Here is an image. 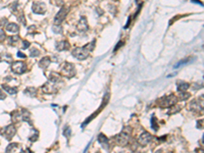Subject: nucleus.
Listing matches in <instances>:
<instances>
[{
    "mask_svg": "<svg viewBox=\"0 0 204 153\" xmlns=\"http://www.w3.org/2000/svg\"><path fill=\"white\" fill-rule=\"evenodd\" d=\"M94 46H95V41H92L91 43H89L88 45L73 49V56L76 57L77 59H79V60H84V59H86L89 56L90 52L93 50Z\"/></svg>",
    "mask_w": 204,
    "mask_h": 153,
    "instance_id": "f257e3e1",
    "label": "nucleus"
},
{
    "mask_svg": "<svg viewBox=\"0 0 204 153\" xmlns=\"http://www.w3.org/2000/svg\"><path fill=\"white\" fill-rule=\"evenodd\" d=\"M176 102H177V97L173 94H170L169 96H163L162 98H160L158 100V105L162 108H168L175 105Z\"/></svg>",
    "mask_w": 204,
    "mask_h": 153,
    "instance_id": "f03ea898",
    "label": "nucleus"
},
{
    "mask_svg": "<svg viewBox=\"0 0 204 153\" xmlns=\"http://www.w3.org/2000/svg\"><path fill=\"white\" fill-rule=\"evenodd\" d=\"M76 74L75 66L69 62H65L61 66V75L66 76V78H72Z\"/></svg>",
    "mask_w": 204,
    "mask_h": 153,
    "instance_id": "7ed1b4c3",
    "label": "nucleus"
},
{
    "mask_svg": "<svg viewBox=\"0 0 204 153\" xmlns=\"http://www.w3.org/2000/svg\"><path fill=\"white\" fill-rule=\"evenodd\" d=\"M68 12H69V7L66 6H62L60 8V10L57 12V14L55 15L54 18V25L55 26H59L62 24V22L65 19V16L68 15Z\"/></svg>",
    "mask_w": 204,
    "mask_h": 153,
    "instance_id": "20e7f679",
    "label": "nucleus"
},
{
    "mask_svg": "<svg viewBox=\"0 0 204 153\" xmlns=\"http://www.w3.org/2000/svg\"><path fill=\"white\" fill-rule=\"evenodd\" d=\"M11 71L15 74L22 75L27 71V65L24 61H15L11 65Z\"/></svg>",
    "mask_w": 204,
    "mask_h": 153,
    "instance_id": "39448f33",
    "label": "nucleus"
},
{
    "mask_svg": "<svg viewBox=\"0 0 204 153\" xmlns=\"http://www.w3.org/2000/svg\"><path fill=\"white\" fill-rule=\"evenodd\" d=\"M115 142L119 146H126L129 142V134L128 133L122 132L118 136H115Z\"/></svg>",
    "mask_w": 204,
    "mask_h": 153,
    "instance_id": "423d86ee",
    "label": "nucleus"
},
{
    "mask_svg": "<svg viewBox=\"0 0 204 153\" xmlns=\"http://www.w3.org/2000/svg\"><path fill=\"white\" fill-rule=\"evenodd\" d=\"M3 136L7 139V140H11V139L13 138V136L15 135V133H16V130H15V126L13 125H9V126H7L4 130H3Z\"/></svg>",
    "mask_w": 204,
    "mask_h": 153,
    "instance_id": "0eeeda50",
    "label": "nucleus"
},
{
    "mask_svg": "<svg viewBox=\"0 0 204 153\" xmlns=\"http://www.w3.org/2000/svg\"><path fill=\"white\" fill-rule=\"evenodd\" d=\"M32 9L35 13L38 14H44L46 12V5L43 2H34L32 5Z\"/></svg>",
    "mask_w": 204,
    "mask_h": 153,
    "instance_id": "6e6552de",
    "label": "nucleus"
},
{
    "mask_svg": "<svg viewBox=\"0 0 204 153\" xmlns=\"http://www.w3.org/2000/svg\"><path fill=\"white\" fill-rule=\"evenodd\" d=\"M151 140H152L151 134H149L148 132H144V133H142V134L140 135L138 141L142 146H146V145H148L150 142H151Z\"/></svg>",
    "mask_w": 204,
    "mask_h": 153,
    "instance_id": "1a4fd4ad",
    "label": "nucleus"
},
{
    "mask_svg": "<svg viewBox=\"0 0 204 153\" xmlns=\"http://www.w3.org/2000/svg\"><path fill=\"white\" fill-rule=\"evenodd\" d=\"M78 30L80 32H85V31H87L88 30V22H87V19L86 18H81V19L79 21V23H78Z\"/></svg>",
    "mask_w": 204,
    "mask_h": 153,
    "instance_id": "9d476101",
    "label": "nucleus"
},
{
    "mask_svg": "<svg viewBox=\"0 0 204 153\" xmlns=\"http://www.w3.org/2000/svg\"><path fill=\"white\" fill-rule=\"evenodd\" d=\"M54 85H55L54 83H51L48 81V83H46V84L43 86V91L45 93H47V94H52L53 92L56 91L54 89Z\"/></svg>",
    "mask_w": 204,
    "mask_h": 153,
    "instance_id": "9b49d317",
    "label": "nucleus"
},
{
    "mask_svg": "<svg viewBox=\"0 0 204 153\" xmlns=\"http://www.w3.org/2000/svg\"><path fill=\"white\" fill-rule=\"evenodd\" d=\"M55 47L58 51H65V50H68L69 48V44L68 41H59L56 43Z\"/></svg>",
    "mask_w": 204,
    "mask_h": 153,
    "instance_id": "f8f14e48",
    "label": "nucleus"
},
{
    "mask_svg": "<svg viewBox=\"0 0 204 153\" xmlns=\"http://www.w3.org/2000/svg\"><path fill=\"white\" fill-rule=\"evenodd\" d=\"M5 29L9 33H18L19 31V27L15 23H9V24L6 25Z\"/></svg>",
    "mask_w": 204,
    "mask_h": 153,
    "instance_id": "ddd939ff",
    "label": "nucleus"
},
{
    "mask_svg": "<svg viewBox=\"0 0 204 153\" xmlns=\"http://www.w3.org/2000/svg\"><path fill=\"white\" fill-rule=\"evenodd\" d=\"M51 64V60H50V58L48 56H46V57H43L41 60L39 61V66L43 69H46L49 66V64Z\"/></svg>",
    "mask_w": 204,
    "mask_h": 153,
    "instance_id": "4468645a",
    "label": "nucleus"
},
{
    "mask_svg": "<svg viewBox=\"0 0 204 153\" xmlns=\"http://www.w3.org/2000/svg\"><path fill=\"white\" fill-rule=\"evenodd\" d=\"M189 87H190V85L188 84V83L180 81L178 83V86H177V89H178L179 92H185L189 89Z\"/></svg>",
    "mask_w": 204,
    "mask_h": 153,
    "instance_id": "2eb2a0df",
    "label": "nucleus"
},
{
    "mask_svg": "<svg viewBox=\"0 0 204 153\" xmlns=\"http://www.w3.org/2000/svg\"><path fill=\"white\" fill-rule=\"evenodd\" d=\"M2 89L4 90L6 93H8V94H10V95H15L16 93H18V89L15 87H9V86H7V85H2Z\"/></svg>",
    "mask_w": 204,
    "mask_h": 153,
    "instance_id": "dca6fc26",
    "label": "nucleus"
},
{
    "mask_svg": "<svg viewBox=\"0 0 204 153\" xmlns=\"http://www.w3.org/2000/svg\"><path fill=\"white\" fill-rule=\"evenodd\" d=\"M19 147V145L18 143H11V144H9L7 146V148H6V151L5 153H15V150Z\"/></svg>",
    "mask_w": 204,
    "mask_h": 153,
    "instance_id": "f3484780",
    "label": "nucleus"
},
{
    "mask_svg": "<svg viewBox=\"0 0 204 153\" xmlns=\"http://www.w3.org/2000/svg\"><path fill=\"white\" fill-rule=\"evenodd\" d=\"M49 82L54 83V84L60 82V75L56 74V72H51V74H50V76H49Z\"/></svg>",
    "mask_w": 204,
    "mask_h": 153,
    "instance_id": "a211bd4d",
    "label": "nucleus"
},
{
    "mask_svg": "<svg viewBox=\"0 0 204 153\" xmlns=\"http://www.w3.org/2000/svg\"><path fill=\"white\" fill-rule=\"evenodd\" d=\"M25 94L30 96V97H34L37 94V89L34 88V87H29L25 90Z\"/></svg>",
    "mask_w": 204,
    "mask_h": 153,
    "instance_id": "6ab92c4d",
    "label": "nucleus"
},
{
    "mask_svg": "<svg viewBox=\"0 0 204 153\" xmlns=\"http://www.w3.org/2000/svg\"><path fill=\"white\" fill-rule=\"evenodd\" d=\"M98 141L101 143V144H107L108 143V138L106 137L104 134H100L98 137Z\"/></svg>",
    "mask_w": 204,
    "mask_h": 153,
    "instance_id": "aec40b11",
    "label": "nucleus"
},
{
    "mask_svg": "<svg viewBox=\"0 0 204 153\" xmlns=\"http://www.w3.org/2000/svg\"><path fill=\"white\" fill-rule=\"evenodd\" d=\"M151 127L152 129L154 130V131H157V129H158V125H157V119L155 116H152L151 118Z\"/></svg>",
    "mask_w": 204,
    "mask_h": 153,
    "instance_id": "412c9836",
    "label": "nucleus"
},
{
    "mask_svg": "<svg viewBox=\"0 0 204 153\" xmlns=\"http://www.w3.org/2000/svg\"><path fill=\"white\" fill-rule=\"evenodd\" d=\"M19 40V36H10V37H9V39H8V42H9V44H13L15 45L16 42H18Z\"/></svg>",
    "mask_w": 204,
    "mask_h": 153,
    "instance_id": "4be33fe9",
    "label": "nucleus"
},
{
    "mask_svg": "<svg viewBox=\"0 0 204 153\" xmlns=\"http://www.w3.org/2000/svg\"><path fill=\"white\" fill-rule=\"evenodd\" d=\"M189 97H190L189 93H186V92H181V93H180V99H181L182 101H183V100H184V101L187 100V99H188Z\"/></svg>",
    "mask_w": 204,
    "mask_h": 153,
    "instance_id": "5701e85b",
    "label": "nucleus"
},
{
    "mask_svg": "<svg viewBox=\"0 0 204 153\" xmlns=\"http://www.w3.org/2000/svg\"><path fill=\"white\" fill-rule=\"evenodd\" d=\"M30 55L33 56V57H36V56H39V55H40V52H39L38 49L32 48V49H31V53H30Z\"/></svg>",
    "mask_w": 204,
    "mask_h": 153,
    "instance_id": "b1692460",
    "label": "nucleus"
},
{
    "mask_svg": "<svg viewBox=\"0 0 204 153\" xmlns=\"http://www.w3.org/2000/svg\"><path fill=\"white\" fill-rule=\"evenodd\" d=\"M190 58H191V57H189V58H186V59H183L182 61H180L178 64H176V65H175V68H179L180 65H182V64H187V62H189V61H190V60H189Z\"/></svg>",
    "mask_w": 204,
    "mask_h": 153,
    "instance_id": "393cba45",
    "label": "nucleus"
},
{
    "mask_svg": "<svg viewBox=\"0 0 204 153\" xmlns=\"http://www.w3.org/2000/svg\"><path fill=\"white\" fill-rule=\"evenodd\" d=\"M29 46H30V42H29V41H26V40H24V41H23L22 48H23V49H27V48H29Z\"/></svg>",
    "mask_w": 204,
    "mask_h": 153,
    "instance_id": "a878e982",
    "label": "nucleus"
},
{
    "mask_svg": "<svg viewBox=\"0 0 204 153\" xmlns=\"http://www.w3.org/2000/svg\"><path fill=\"white\" fill-rule=\"evenodd\" d=\"M63 134H65V136H66V137H69V136L71 135V129L69 127H66L65 129V131H63Z\"/></svg>",
    "mask_w": 204,
    "mask_h": 153,
    "instance_id": "bb28decb",
    "label": "nucleus"
},
{
    "mask_svg": "<svg viewBox=\"0 0 204 153\" xmlns=\"http://www.w3.org/2000/svg\"><path fill=\"white\" fill-rule=\"evenodd\" d=\"M37 138H38V132L34 131V136H33V137H30L29 139H30V140H31L32 142H34V141H36Z\"/></svg>",
    "mask_w": 204,
    "mask_h": 153,
    "instance_id": "cd10ccee",
    "label": "nucleus"
},
{
    "mask_svg": "<svg viewBox=\"0 0 204 153\" xmlns=\"http://www.w3.org/2000/svg\"><path fill=\"white\" fill-rule=\"evenodd\" d=\"M4 38H5V34H4V32H3L2 30H0V42L3 41V40H4Z\"/></svg>",
    "mask_w": 204,
    "mask_h": 153,
    "instance_id": "c85d7f7f",
    "label": "nucleus"
},
{
    "mask_svg": "<svg viewBox=\"0 0 204 153\" xmlns=\"http://www.w3.org/2000/svg\"><path fill=\"white\" fill-rule=\"evenodd\" d=\"M18 56H19V57H22V58H26V55L23 52H21V51L18 52Z\"/></svg>",
    "mask_w": 204,
    "mask_h": 153,
    "instance_id": "c756f323",
    "label": "nucleus"
},
{
    "mask_svg": "<svg viewBox=\"0 0 204 153\" xmlns=\"http://www.w3.org/2000/svg\"><path fill=\"white\" fill-rule=\"evenodd\" d=\"M53 31H54L55 33H59V32H61V28L57 29V26H55L54 28H53Z\"/></svg>",
    "mask_w": 204,
    "mask_h": 153,
    "instance_id": "7c9ffc66",
    "label": "nucleus"
},
{
    "mask_svg": "<svg viewBox=\"0 0 204 153\" xmlns=\"http://www.w3.org/2000/svg\"><path fill=\"white\" fill-rule=\"evenodd\" d=\"M4 98H5V95L3 94L2 91H1V90H0V99H4Z\"/></svg>",
    "mask_w": 204,
    "mask_h": 153,
    "instance_id": "2f4dec72",
    "label": "nucleus"
},
{
    "mask_svg": "<svg viewBox=\"0 0 204 153\" xmlns=\"http://www.w3.org/2000/svg\"><path fill=\"white\" fill-rule=\"evenodd\" d=\"M21 153H30V151H29V149H27V150H25V151H22Z\"/></svg>",
    "mask_w": 204,
    "mask_h": 153,
    "instance_id": "473e14b6",
    "label": "nucleus"
}]
</instances>
